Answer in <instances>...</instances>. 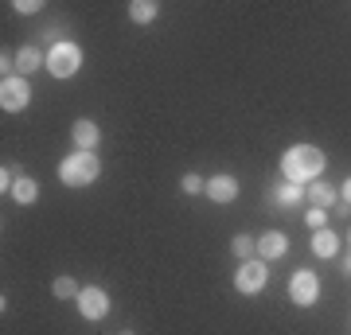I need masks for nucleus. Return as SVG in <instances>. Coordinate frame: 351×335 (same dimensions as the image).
I'll return each mask as SVG.
<instances>
[{"label": "nucleus", "instance_id": "obj_19", "mask_svg": "<svg viewBox=\"0 0 351 335\" xmlns=\"http://www.w3.org/2000/svg\"><path fill=\"white\" fill-rule=\"evenodd\" d=\"M16 179H24V172H20L16 164H4V168H0V187L8 191V187H16Z\"/></svg>", "mask_w": 351, "mask_h": 335}, {"label": "nucleus", "instance_id": "obj_17", "mask_svg": "<svg viewBox=\"0 0 351 335\" xmlns=\"http://www.w3.org/2000/svg\"><path fill=\"white\" fill-rule=\"evenodd\" d=\"M230 249L239 253L242 261H250V258H258V238H250V234H239L234 242H230Z\"/></svg>", "mask_w": 351, "mask_h": 335}, {"label": "nucleus", "instance_id": "obj_3", "mask_svg": "<svg viewBox=\"0 0 351 335\" xmlns=\"http://www.w3.org/2000/svg\"><path fill=\"white\" fill-rule=\"evenodd\" d=\"M78 66H82V47L71 43V39H59V43H51L47 51V71L55 78H71L78 75Z\"/></svg>", "mask_w": 351, "mask_h": 335}, {"label": "nucleus", "instance_id": "obj_11", "mask_svg": "<svg viewBox=\"0 0 351 335\" xmlns=\"http://www.w3.org/2000/svg\"><path fill=\"white\" fill-rule=\"evenodd\" d=\"M12 59H16V71H20V78L32 75V71H39V62L47 66V55H39V47H20Z\"/></svg>", "mask_w": 351, "mask_h": 335}, {"label": "nucleus", "instance_id": "obj_9", "mask_svg": "<svg viewBox=\"0 0 351 335\" xmlns=\"http://www.w3.org/2000/svg\"><path fill=\"white\" fill-rule=\"evenodd\" d=\"M285 249H289V238L281 234V230H265V234L258 238V258L262 261H277Z\"/></svg>", "mask_w": 351, "mask_h": 335}, {"label": "nucleus", "instance_id": "obj_6", "mask_svg": "<svg viewBox=\"0 0 351 335\" xmlns=\"http://www.w3.org/2000/svg\"><path fill=\"white\" fill-rule=\"evenodd\" d=\"M27 98H32V86H27V78L20 75H8L4 82H0V106L8 113H20L27 106Z\"/></svg>", "mask_w": 351, "mask_h": 335}, {"label": "nucleus", "instance_id": "obj_22", "mask_svg": "<svg viewBox=\"0 0 351 335\" xmlns=\"http://www.w3.org/2000/svg\"><path fill=\"white\" fill-rule=\"evenodd\" d=\"M12 8H16V12H20V16H36L39 8H43V4H39V0H16Z\"/></svg>", "mask_w": 351, "mask_h": 335}, {"label": "nucleus", "instance_id": "obj_13", "mask_svg": "<svg viewBox=\"0 0 351 335\" xmlns=\"http://www.w3.org/2000/svg\"><path fill=\"white\" fill-rule=\"evenodd\" d=\"M336 249H339V238L332 234V230H313V253L316 258H336Z\"/></svg>", "mask_w": 351, "mask_h": 335}, {"label": "nucleus", "instance_id": "obj_23", "mask_svg": "<svg viewBox=\"0 0 351 335\" xmlns=\"http://www.w3.org/2000/svg\"><path fill=\"white\" fill-rule=\"evenodd\" d=\"M339 195H343V203H348V207H351V175H348V179H343V187H339Z\"/></svg>", "mask_w": 351, "mask_h": 335}, {"label": "nucleus", "instance_id": "obj_2", "mask_svg": "<svg viewBox=\"0 0 351 335\" xmlns=\"http://www.w3.org/2000/svg\"><path fill=\"white\" fill-rule=\"evenodd\" d=\"M98 172H101V164H98V156L94 152H71L63 164H59V179H63L66 187H86V184H94L98 179Z\"/></svg>", "mask_w": 351, "mask_h": 335}, {"label": "nucleus", "instance_id": "obj_4", "mask_svg": "<svg viewBox=\"0 0 351 335\" xmlns=\"http://www.w3.org/2000/svg\"><path fill=\"white\" fill-rule=\"evenodd\" d=\"M289 297H293L297 308H313L316 300H320V277L313 269H297L293 281H289Z\"/></svg>", "mask_w": 351, "mask_h": 335}, {"label": "nucleus", "instance_id": "obj_16", "mask_svg": "<svg viewBox=\"0 0 351 335\" xmlns=\"http://www.w3.org/2000/svg\"><path fill=\"white\" fill-rule=\"evenodd\" d=\"M36 195H39V184L32 179V175L16 179V187H12V199H16V203H36Z\"/></svg>", "mask_w": 351, "mask_h": 335}, {"label": "nucleus", "instance_id": "obj_10", "mask_svg": "<svg viewBox=\"0 0 351 335\" xmlns=\"http://www.w3.org/2000/svg\"><path fill=\"white\" fill-rule=\"evenodd\" d=\"M71 137H75V145L82 152H94L101 145V129L94 121H75V129H71Z\"/></svg>", "mask_w": 351, "mask_h": 335}, {"label": "nucleus", "instance_id": "obj_1", "mask_svg": "<svg viewBox=\"0 0 351 335\" xmlns=\"http://www.w3.org/2000/svg\"><path fill=\"white\" fill-rule=\"evenodd\" d=\"M324 164H328V156L316 145H293L281 156V175H285L289 184H313V179H320Z\"/></svg>", "mask_w": 351, "mask_h": 335}, {"label": "nucleus", "instance_id": "obj_15", "mask_svg": "<svg viewBox=\"0 0 351 335\" xmlns=\"http://www.w3.org/2000/svg\"><path fill=\"white\" fill-rule=\"evenodd\" d=\"M129 20H133V24H152V20H156V4H152V0H133V4H129Z\"/></svg>", "mask_w": 351, "mask_h": 335}, {"label": "nucleus", "instance_id": "obj_18", "mask_svg": "<svg viewBox=\"0 0 351 335\" xmlns=\"http://www.w3.org/2000/svg\"><path fill=\"white\" fill-rule=\"evenodd\" d=\"M51 288H55V297H75L78 300V293H82V288H78L75 285V277H59V281H55V285H51Z\"/></svg>", "mask_w": 351, "mask_h": 335}, {"label": "nucleus", "instance_id": "obj_8", "mask_svg": "<svg viewBox=\"0 0 351 335\" xmlns=\"http://www.w3.org/2000/svg\"><path fill=\"white\" fill-rule=\"evenodd\" d=\"M207 199H211V203H234V199H239V179H234V175H211V179H207Z\"/></svg>", "mask_w": 351, "mask_h": 335}, {"label": "nucleus", "instance_id": "obj_24", "mask_svg": "<svg viewBox=\"0 0 351 335\" xmlns=\"http://www.w3.org/2000/svg\"><path fill=\"white\" fill-rule=\"evenodd\" d=\"M348 273H351V261H348Z\"/></svg>", "mask_w": 351, "mask_h": 335}, {"label": "nucleus", "instance_id": "obj_20", "mask_svg": "<svg viewBox=\"0 0 351 335\" xmlns=\"http://www.w3.org/2000/svg\"><path fill=\"white\" fill-rule=\"evenodd\" d=\"M180 187L188 191V195H199V191H207V184H203V175H195V172H188L184 179H180Z\"/></svg>", "mask_w": 351, "mask_h": 335}, {"label": "nucleus", "instance_id": "obj_5", "mask_svg": "<svg viewBox=\"0 0 351 335\" xmlns=\"http://www.w3.org/2000/svg\"><path fill=\"white\" fill-rule=\"evenodd\" d=\"M265 281H269V265H265V261H258V258L242 261V265H239V273H234V288H239V293H246V297L262 293Z\"/></svg>", "mask_w": 351, "mask_h": 335}, {"label": "nucleus", "instance_id": "obj_14", "mask_svg": "<svg viewBox=\"0 0 351 335\" xmlns=\"http://www.w3.org/2000/svg\"><path fill=\"white\" fill-rule=\"evenodd\" d=\"M269 199H274V203H281V207H297V203H301L304 199V187L301 184H281V187H274V191H269Z\"/></svg>", "mask_w": 351, "mask_h": 335}, {"label": "nucleus", "instance_id": "obj_12", "mask_svg": "<svg viewBox=\"0 0 351 335\" xmlns=\"http://www.w3.org/2000/svg\"><path fill=\"white\" fill-rule=\"evenodd\" d=\"M304 195L313 199V207H324V211H328V207H332V203H336V199H339V191H336V187H332V184H324V179H313V184H308V191H304Z\"/></svg>", "mask_w": 351, "mask_h": 335}, {"label": "nucleus", "instance_id": "obj_7", "mask_svg": "<svg viewBox=\"0 0 351 335\" xmlns=\"http://www.w3.org/2000/svg\"><path fill=\"white\" fill-rule=\"evenodd\" d=\"M78 312H82L86 320H101V316L110 312V297H106V288H98V285L82 288V293H78Z\"/></svg>", "mask_w": 351, "mask_h": 335}, {"label": "nucleus", "instance_id": "obj_21", "mask_svg": "<svg viewBox=\"0 0 351 335\" xmlns=\"http://www.w3.org/2000/svg\"><path fill=\"white\" fill-rule=\"evenodd\" d=\"M304 223L313 226V230H324V223H328V211H324V207H313V211L304 214Z\"/></svg>", "mask_w": 351, "mask_h": 335}]
</instances>
